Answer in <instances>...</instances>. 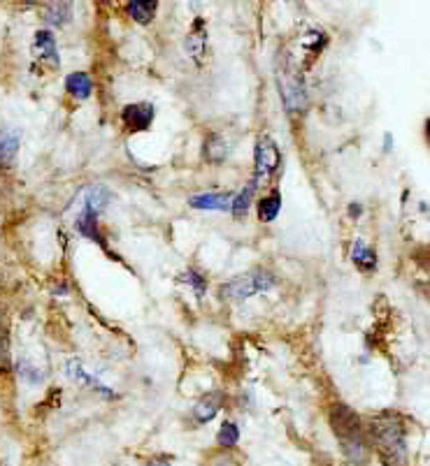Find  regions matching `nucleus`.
<instances>
[{
    "mask_svg": "<svg viewBox=\"0 0 430 466\" xmlns=\"http://www.w3.org/2000/svg\"><path fill=\"white\" fill-rule=\"evenodd\" d=\"M330 424H333L337 441H340L344 450V457L352 464H366L370 452H368L366 438H363L359 415H356L349 406L335 404L333 409H330Z\"/></svg>",
    "mask_w": 430,
    "mask_h": 466,
    "instance_id": "1",
    "label": "nucleus"
},
{
    "mask_svg": "<svg viewBox=\"0 0 430 466\" xmlns=\"http://www.w3.org/2000/svg\"><path fill=\"white\" fill-rule=\"evenodd\" d=\"M372 438L386 466H407L405 429L395 415H381L372 420Z\"/></svg>",
    "mask_w": 430,
    "mask_h": 466,
    "instance_id": "2",
    "label": "nucleus"
},
{
    "mask_svg": "<svg viewBox=\"0 0 430 466\" xmlns=\"http://www.w3.org/2000/svg\"><path fill=\"white\" fill-rule=\"evenodd\" d=\"M275 285V276L266 269H251L247 274L233 276L230 281L223 283L221 295L228 299H247L258 292H266Z\"/></svg>",
    "mask_w": 430,
    "mask_h": 466,
    "instance_id": "3",
    "label": "nucleus"
},
{
    "mask_svg": "<svg viewBox=\"0 0 430 466\" xmlns=\"http://www.w3.org/2000/svg\"><path fill=\"white\" fill-rule=\"evenodd\" d=\"M280 93L289 114H298V111L307 107L305 79H302V75L295 68H286L284 75H280Z\"/></svg>",
    "mask_w": 430,
    "mask_h": 466,
    "instance_id": "4",
    "label": "nucleus"
},
{
    "mask_svg": "<svg viewBox=\"0 0 430 466\" xmlns=\"http://www.w3.org/2000/svg\"><path fill=\"white\" fill-rule=\"evenodd\" d=\"M254 163H256V177H254L256 186L266 181V179L282 165V153H280V149H277L275 139L270 135H263L256 142Z\"/></svg>",
    "mask_w": 430,
    "mask_h": 466,
    "instance_id": "5",
    "label": "nucleus"
},
{
    "mask_svg": "<svg viewBox=\"0 0 430 466\" xmlns=\"http://www.w3.org/2000/svg\"><path fill=\"white\" fill-rule=\"evenodd\" d=\"M154 114H156L154 105L135 102V105H126L121 111V118L130 130H147L151 121H154Z\"/></svg>",
    "mask_w": 430,
    "mask_h": 466,
    "instance_id": "6",
    "label": "nucleus"
},
{
    "mask_svg": "<svg viewBox=\"0 0 430 466\" xmlns=\"http://www.w3.org/2000/svg\"><path fill=\"white\" fill-rule=\"evenodd\" d=\"M230 202H233L230 192H200V195H194L189 199V204L194 206V209H205V211H226Z\"/></svg>",
    "mask_w": 430,
    "mask_h": 466,
    "instance_id": "7",
    "label": "nucleus"
},
{
    "mask_svg": "<svg viewBox=\"0 0 430 466\" xmlns=\"http://www.w3.org/2000/svg\"><path fill=\"white\" fill-rule=\"evenodd\" d=\"M19 153V130L5 128L0 130V168H10Z\"/></svg>",
    "mask_w": 430,
    "mask_h": 466,
    "instance_id": "8",
    "label": "nucleus"
},
{
    "mask_svg": "<svg viewBox=\"0 0 430 466\" xmlns=\"http://www.w3.org/2000/svg\"><path fill=\"white\" fill-rule=\"evenodd\" d=\"M68 376H70L75 383H84V385H89V388H94V390H98V392H103V395L108 397V399L114 397V392L108 390L101 381H98V378L91 376L89 371L84 369V364L79 362V359H70V362H68Z\"/></svg>",
    "mask_w": 430,
    "mask_h": 466,
    "instance_id": "9",
    "label": "nucleus"
},
{
    "mask_svg": "<svg viewBox=\"0 0 430 466\" xmlns=\"http://www.w3.org/2000/svg\"><path fill=\"white\" fill-rule=\"evenodd\" d=\"M110 197L112 195H110V190L105 188V186H91V188L84 190V206H82V211H89V214L98 216L105 209V206H108Z\"/></svg>",
    "mask_w": 430,
    "mask_h": 466,
    "instance_id": "10",
    "label": "nucleus"
},
{
    "mask_svg": "<svg viewBox=\"0 0 430 466\" xmlns=\"http://www.w3.org/2000/svg\"><path fill=\"white\" fill-rule=\"evenodd\" d=\"M221 404H223L221 392H212V395H205L200 402L196 404V409H194L196 422H209L212 418H214L216 413H219Z\"/></svg>",
    "mask_w": 430,
    "mask_h": 466,
    "instance_id": "11",
    "label": "nucleus"
},
{
    "mask_svg": "<svg viewBox=\"0 0 430 466\" xmlns=\"http://www.w3.org/2000/svg\"><path fill=\"white\" fill-rule=\"evenodd\" d=\"M205 44H207V30H205V26H203V19H196L194 28H191L189 37H187V51L196 58V61H203Z\"/></svg>",
    "mask_w": 430,
    "mask_h": 466,
    "instance_id": "12",
    "label": "nucleus"
},
{
    "mask_svg": "<svg viewBox=\"0 0 430 466\" xmlns=\"http://www.w3.org/2000/svg\"><path fill=\"white\" fill-rule=\"evenodd\" d=\"M35 54L42 61H51V65L58 63V51H56V39L49 30H37L35 33V44H33Z\"/></svg>",
    "mask_w": 430,
    "mask_h": 466,
    "instance_id": "13",
    "label": "nucleus"
},
{
    "mask_svg": "<svg viewBox=\"0 0 430 466\" xmlns=\"http://www.w3.org/2000/svg\"><path fill=\"white\" fill-rule=\"evenodd\" d=\"M65 89H68L72 98L86 100L94 91V82H91V77L86 72H72V75L65 77Z\"/></svg>",
    "mask_w": 430,
    "mask_h": 466,
    "instance_id": "14",
    "label": "nucleus"
},
{
    "mask_svg": "<svg viewBox=\"0 0 430 466\" xmlns=\"http://www.w3.org/2000/svg\"><path fill=\"white\" fill-rule=\"evenodd\" d=\"M77 232L82 237H89V239H94V242H98L103 246V249H108V244H105V239L101 237V232H98V216H94V214H89V211H79V216H77Z\"/></svg>",
    "mask_w": 430,
    "mask_h": 466,
    "instance_id": "15",
    "label": "nucleus"
},
{
    "mask_svg": "<svg viewBox=\"0 0 430 466\" xmlns=\"http://www.w3.org/2000/svg\"><path fill=\"white\" fill-rule=\"evenodd\" d=\"M128 15L133 17L137 24L147 26L156 15V3L154 0H135V3H128Z\"/></svg>",
    "mask_w": 430,
    "mask_h": 466,
    "instance_id": "16",
    "label": "nucleus"
},
{
    "mask_svg": "<svg viewBox=\"0 0 430 466\" xmlns=\"http://www.w3.org/2000/svg\"><path fill=\"white\" fill-rule=\"evenodd\" d=\"M352 260L359 265L363 269H375L377 267V256L375 251L366 246V242H354V249H352Z\"/></svg>",
    "mask_w": 430,
    "mask_h": 466,
    "instance_id": "17",
    "label": "nucleus"
},
{
    "mask_svg": "<svg viewBox=\"0 0 430 466\" xmlns=\"http://www.w3.org/2000/svg\"><path fill=\"white\" fill-rule=\"evenodd\" d=\"M280 209H282V195H280V192H273V195L263 197L261 204H258V218L270 223V221H275V218H277Z\"/></svg>",
    "mask_w": 430,
    "mask_h": 466,
    "instance_id": "18",
    "label": "nucleus"
},
{
    "mask_svg": "<svg viewBox=\"0 0 430 466\" xmlns=\"http://www.w3.org/2000/svg\"><path fill=\"white\" fill-rule=\"evenodd\" d=\"M254 190H256V183L251 181L249 186H244V188L237 192V195L233 197V202H230V209H233L235 216H244L251 204V197H254Z\"/></svg>",
    "mask_w": 430,
    "mask_h": 466,
    "instance_id": "19",
    "label": "nucleus"
},
{
    "mask_svg": "<svg viewBox=\"0 0 430 466\" xmlns=\"http://www.w3.org/2000/svg\"><path fill=\"white\" fill-rule=\"evenodd\" d=\"M205 156H207V161H214V163L223 161V156H226V142H223L221 135H209L207 144H205Z\"/></svg>",
    "mask_w": 430,
    "mask_h": 466,
    "instance_id": "20",
    "label": "nucleus"
},
{
    "mask_svg": "<svg viewBox=\"0 0 430 466\" xmlns=\"http://www.w3.org/2000/svg\"><path fill=\"white\" fill-rule=\"evenodd\" d=\"M237 441H240V429H237V424L223 422L219 429V445H223V448H233Z\"/></svg>",
    "mask_w": 430,
    "mask_h": 466,
    "instance_id": "21",
    "label": "nucleus"
},
{
    "mask_svg": "<svg viewBox=\"0 0 430 466\" xmlns=\"http://www.w3.org/2000/svg\"><path fill=\"white\" fill-rule=\"evenodd\" d=\"M70 19V5L63 3V5H51L49 12H47V21L54 24V26H61Z\"/></svg>",
    "mask_w": 430,
    "mask_h": 466,
    "instance_id": "22",
    "label": "nucleus"
},
{
    "mask_svg": "<svg viewBox=\"0 0 430 466\" xmlns=\"http://www.w3.org/2000/svg\"><path fill=\"white\" fill-rule=\"evenodd\" d=\"M8 332H5V325L0 321V369H8Z\"/></svg>",
    "mask_w": 430,
    "mask_h": 466,
    "instance_id": "23",
    "label": "nucleus"
},
{
    "mask_svg": "<svg viewBox=\"0 0 430 466\" xmlns=\"http://www.w3.org/2000/svg\"><path fill=\"white\" fill-rule=\"evenodd\" d=\"M184 281H189L191 285H194L198 295H203V292H205V285H207V283H205V278H203V276H198L196 271H187V276H184Z\"/></svg>",
    "mask_w": 430,
    "mask_h": 466,
    "instance_id": "24",
    "label": "nucleus"
},
{
    "mask_svg": "<svg viewBox=\"0 0 430 466\" xmlns=\"http://www.w3.org/2000/svg\"><path fill=\"white\" fill-rule=\"evenodd\" d=\"M149 466H170V464H168V459H154Z\"/></svg>",
    "mask_w": 430,
    "mask_h": 466,
    "instance_id": "25",
    "label": "nucleus"
},
{
    "mask_svg": "<svg viewBox=\"0 0 430 466\" xmlns=\"http://www.w3.org/2000/svg\"><path fill=\"white\" fill-rule=\"evenodd\" d=\"M352 216H361V206L352 204Z\"/></svg>",
    "mask_w": 430,
    "mask_h": 466,
    "instance_id": "26",
    "label": "nucleus"
}]
</instances>
